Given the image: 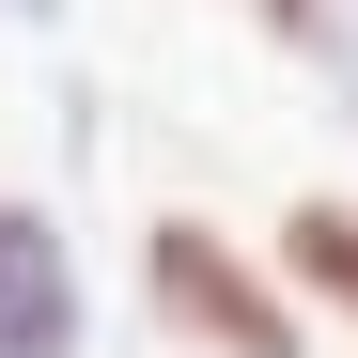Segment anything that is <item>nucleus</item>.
<instances>
[{"instance_id": "1", "label": "nucleus", "mask_w": 358, "mask_h": 358, "mask_svg": "<svg viewBox=\"0 0 358 358\" xmlns=\"http://www.w3.org/2000/svg\"><path fill=\"white\" fill-rule=\"evenodd\" d=\"M141 280H156V312L187 327V343H218V358H296V327H280V296L234 265V234H203V218H156V250H141Z\"/></svg>"}, {"instance_id": "4", "label": "nucleus", "mask_w": 358, "mask_h": 358, "mask_svg": "<svg viewBox=\"0 0 358 358\" xmlns=\"http://www.w3.org/2000/svg\"><path fill=\"white\" fill-rule=\"evenodd\" d=\"M250 16H265L280 47H312V16H327V0H250Z\"/></svg>"}, {"instance_id": "2", "label": "nucleus", "mask_w": 358, "mask_h": 358, "mask_svg": "<svg viewBox=\"0 0 358 358\" xmlns=\"http://www.w3.org/2000/svg\"><path fill=\"white\" fill-rule=\"evenodd\" d=\"M0 358H78V280H63V234L0 203Z\"/></svg>"}, {"instance_id": "3", "label": "nucleus", "mask_w": 358, "mask_h": 358, "mask_svg": "<svg viewBox=\"0 0 358 358\" xmlns=\"http://www.w3.org/2000/svg\"><path fill=\"white\" fill-rule=\"evenodd\" d=\"M280 265L312 280V296H343V312H358V218H343V203H296V218H280Z\"/></svg>"}, {"instance_id": "5", "label": "nucleus", "mask_w": 358, "mask_h": 358, "mask_svg": "<svg viewBox=\"0 0 358 358\" xmlns=\"http://www.w3.org/2000/svg\"><path fill=\"white\" fill-rule=\"evenodd\" d=\"M312 31H327V47H343V78H358V0H327V16H312Z\"/></svg>"}]
</instances>
